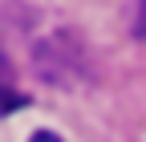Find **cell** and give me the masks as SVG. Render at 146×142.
<instances>
[{"label":"cell","mask_w":146,"mask_h":142,"mask_svg":"<svg viewBox=\"0 0 146 142\" xmlns=\"http://www.w3.org/2000/svg\"><path fill=\"white\" fill-rule=\"evenodd\" d=\"M134 37L146 41V0H138V12H134Z\"/></svg>","instance_id":"obj_2"},{"label":"cell","mask_w":146,"mask_h":142,"mask_svg":"<svg viewBox=\"0 0 146 142\" xmlns=\"http://www.w3.org/2000/svg\"><path fill=\"white\" fill-rule=\"evenodd\" d=\"M29 142H61V138H57V134H53V130H36V134H33Z\"/></svg>","instance_id":"obj_3"},{"label":"cell","mask_w":146,"mask_h":142,"mask_svg":"<svg viewBox=\"0 0 146 142\" xmlns=\"http://www.w3.org/2000/svg\"><path fill=\"white\" fill-rule=\"evenodd\" d=\"M21 106H25V94H16L8 85V77H0V114H12V110H21Z\"/></svg>","instance_id":"obj_1"}]
</instances>
